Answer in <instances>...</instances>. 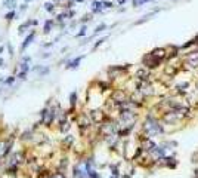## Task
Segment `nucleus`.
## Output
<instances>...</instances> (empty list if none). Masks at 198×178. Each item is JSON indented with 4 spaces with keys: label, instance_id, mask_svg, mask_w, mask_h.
<instances>
[{
    "label": "nucleus",
    "instance_id": "f257e3e1",
    "mask_svg": "<svg viewBox=\"0 0 198 178\" xmlns=\"http://www.w3.org/2000/svg\"><path fill=\"white\" fill-rule=\"evenodd\" d=\"M53 117H55V114H53V110H50V108H44V110L42 111V123L44 126L50 125L53 120Z\"/></svg>",
    "mask_w": 198,
    "mask_h": 178
},
{
    "label": "nucleus",
    "instance_id": "f03ea898",
    "mask_svg": "<svg viewBox=\"0 0 198 178\" xmlns=\"http://www.w3.org/2000/svg\"><path fill=\"white\" fill-rule=\"evenodd\" d=\"M11 141H0V156H6L9 153Z\"/></svg>",
    "mask_w": 198,
    "mask_h": 178
},
{
    "label": "nucleus",
    "instance_id": "7ed1b4c3",
    "mask_svg": "<svg viewBox=\"0 0 198 178\" xmlns=\"http://www.w3.org/2000/svg\"><path fill=\"white\" fill-rule=\"evenodd\" d=\"M34 37H36V34H34V33H31V34H30V36H28V37L25 39V40H24V43H22V46H21V49H22V51L28 47V45H30V43L33 42V39H34Z\"/></svg>",
    "mask_w": 198,
    "mask_h": 178
},
{
    "label": "nucleus",
    "instance_id": "20e7f679",
    "mask_svg": "<svg viewBox=\"0 0 198 178\" xmlns=\"http://www.w3.org/2000/svg\"><path fill=\"white\" fill-rule=\"evenodd\" d=\"M81 59H83V57L76 58V59H73V61H70V63H68L67 67H68V68H77V67H78V64H80V61H81Z\"/></svg>",
    "mask_w": 198,
    "mask_h": 178
},
{
    "label": "nucleus",
    "instance_id": "39448f33",
    "mask_svg": "<svg viewBox=\"0 0 198 178\" xmlns=\"http://www.w3.org/2000/svg\"><path fill=\"white\" fill-rule=\"evenodd\" d=\"M13 159H15L18 163H21V162H24V154H22V153H15V154H13Z\"/></svg>",
    "mask_w": 198,
    "mask_h": 178
},
{
    "label": "nucleus",
    "instance_id": "423d86ee",
    "mask_svg": "<svg viewBox=\"0 0 198 178\" xmlns=\"http://www.w3.org/2000/svg\"><path fill=\"white\" fill-rule=\"evenodd\" d=\"M3 6H6V8H9V9H12V8H15V0H5V3H3Z\"/></svg>",
    "mask_w": 198,
    "mask_h": 178
},
{
    "label": "nucleus",
    "instance_id": "0eeeda50",
    "mask_svg": "<svg viewBox=\"0 0 198 178\" xmlns=\"http://www.w3.org/2000/svg\"><path fill=\"white\" fill-rule=\"evenodd\" d=\"M50 28H52V21H47L46 24H44V30H43V31L49 33V31H50Z\"/></svg>",
    "mask_w": 198,
    "mask_h": 178
},
{
    "label": "nucleus",
    "instance_id": "6e6552de",
    "mask_svg": "<svg viewBox=\"0 0 198 178\" xmlns=\"http://www.w3.org/2000/svg\"><path fill=\"white\" fill-rule=\"evenodd\" d=\"M13 18H15V12L13 11L9 12V14H6V19H8V21H12Z\"/></svg>",
    "mask_w": 198,
    "mask_h": 178
},
{
    "label": "nucleus",
    "instance_id": "1a4fd4ad",
    "mask_svg": "<svg viewBox=\"0 0 198 178\" xmlns=\"http://www.w3.org/2000/svg\"><path fill=\"white\" fill-rule=\"evenodd\" d=\"M76 98H77V94H76V92H73V94H71V97H70V103H71L73 105H74V103H76Z\"/></svg>",
    "mask_w": 198,
    "mask_h": 178
},
{
    "label": "nucleus",
    "instance_id": "9d476101",
    "mask_svg": "<svg viewBox=\"0 0 198 178\" xmlns=\"http://www.w3.org/2000/svg\"><path fill=\"white\" fill-rule=\"evenodd\" d=\"M44 9L49 11V12H52L53 11V5H52V3H46V5H44Z\"/></svg>",
    "mask_w": 198,
    "mask_h": 178
},
{
    "label": "nucleus",
    "instance_id": "9b49d317",
    "mask_svg": "<svg viewBox=\"0 0 198 178\" xmlns=\"http://www.w3.org/2000/svg\"><path fill=\"white\" fill-rule=\"evenodd\" d=\"M13 82H15V77H12V76H11V77H9V79H6V82H5V83L11 85V83H13Z\"/></svg>",
    "mask_w": 198,
    "mask_h": 178
},
{
    "label": "nucleus",
    "instance_id": "f8f14e48",
    "mask_svg": "<svg viewBox=\"0 0 198 178\" xmlns=\"http://www.w3.org/2000/svg\"><path fill=\"white\" fill-rule=\"evenodd\" d=\"M52 178H64V175H62V174H55Z\"/></svg>",
    "mask_w": 198,
    "mask_h": 178
},
{
    "label": "nucleus",
    "instance_id": "ddd939ff",
    "mask_svg": "<svg viewBox=\"0 0 198 178\" xmlns=\"http://www.w3.org/2000/svg\"><path fill=\"white\" fill-rule=\"evenodd\" d=\"M104 5H105V8H111V6H112V5H111V3H110V2H105Z\"/></svg>",
    "mask_w": 198,
    "mask_h": 178
},
{
    "label": "nucleus",
    "instance_id": "4468645a",
    "mask_svg": "<svg viewBox=\"0 0 198 178\" xmlns=\"http://www.w3.org/2000/svg\"><path fill=\"white\" fill-rule=\"evenodd\" d=\"M143 2H148V0H138L135 5H141V3H143Z\"/></svg>",
    "mask_w": 198,
    "mask_h": 178
},
{
    "label": "nucleus",
    "instance_id": "2eb2a0df",
    "mask_svg": "<svg viewBox=\"0 0 198 178\" xmlns=\"http://www.w3.org/2000/svg\"><path fill=\"white\" fill-rule=\"evenodd\" d=\"M3 64H5L3 63V59H0V67H3Z\"/></svg>",
    "mask_w": 198,
    "mask_h": 178
},
{
    "label": "nucleus",
    "instance_id": "dca6fc26",
    "mask_svg": "<svg viewBox=\"0 0 198 178\" xmlns=\"http://www.w3.org/2000/svg\"><path fill=\"white\" fill-rule=\"evenodd\" d=\"M2 52H3V46H0V55H2Z\"/></svg>",
    "mask_w": 198,
    "mask_h": 178
},
{
    "label": "nucleus",
    "instance_id": "f3484780",
    "mask_svg": "<svg viewBox=\"0 0 198 178\" xmlns=\"http://www.w3.org/2000/svg\"><path fill=\"white\" fill-rule=\"evenodd\" d=\"M118 2H120V3H124V2H126V0H118Z\"/></svg>",
    "mask_w": 198,
    "mask_h": 178
},
{
    "label": "nucleus",
    "instance_id": "a211bd4d",
    "mask_svg": "<svg viewBox=\"0 0 198 178\" xmlns=\"http://www.w3.org/2000/svg\"><path fill=\"white\" fill-rule=\"evenodd\" d=\"M0 94H2V89H0Z\"/></svg>",
    "mask_w": 198,
    "mask_h": 178
},
{
    "label": "nucleus",
    "instance_id": "6ab92c4d",
    "mask_svg": "<svg viewBox=\"0 0 198 178\" xmlns=\"http://www.w3.org/2000/svg\"><path fill=\"white\" fill-rule=\"evenodd\" d=\"M27 2H30V0H27Z\"/></svg>",
    "mask_w": 198,
    "mask_h": 178
}]
</instances>
